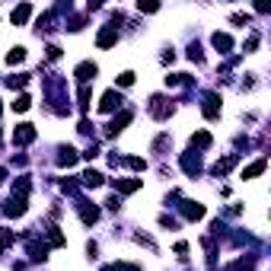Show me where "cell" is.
<instances>
[{
  "label": "cell",
  "mask_w": 271,
  "mask_h": 271,
  "mask_svg": "<svg viewBox=\"0 0 271 271\" xmlns=\"http://www.w3.org/2000/svg\"><path fill=\"white\" fill-rule=\"evenodd\" d=\"M93 77H96V64H93V61L77 64V80H80V83H90Z\"/></svg>",
  "instance_id": "cell-6"
},
{
  "label": "cell",
  "mask_w": 271,
  "mask_h": 271,
  "mask_svg": "<svg viewBox=\"0 0 271 271\" xmlns=\"http://www.w3.org/2000/svg\"><path fill=\"white\" fill-rule=\"evenodd\" d=\"M105 271H137V265H108Z\"/></svg>",
  "instance_id": "cell-24"
},
{
  "label": "cell",
  "mask_w": 271,
  "mask_h": 271,
  "mask_svg": "<svg viewBox=\"0 0 271 271\" xmlns=\"http://www.w3.org/2000/svg\"><path fill=\"white\" fill-rule=\"evenodd\" d=\"M13 195L26 198V195H29V179H19V182H13Z\"/></svg>",
  "instance_id": "cell-18"
},
{
  "label": "cell",
  "mask_w": 271,
  "mask_h": 271,
  "mask_svg": "<svg viewBox=\"0 0 271 271\" xmlns=\"http://www.w3.org/2000/svg\"><path fill=\"white\" fill-rule=\"evenodd\" d=\"M265 166H268V160H258V163H252L249 169H242V179H252V176H258V172H265Z\"/></svg>",
  "instance_id": "cell-16"
},
{
  "label": "cell",
  "mask_w": 271,
  "mask_h": 271,
  "mask_svg": "<svg viewBox=\"0 0 271 271\" xmlns=\"http://www.w3.org/2000/svg\"><path fill=\"white\" fill-rule=\"evenodd\" d=\"M256 45H258V35H249V42H246V51H252Z\"/></svg>",
  "instance_id": "cell-27"
},
{
  "label": "cell",
  "mask_w": 271,
  "mask_h": 271,
  "mask_svg": "<svg viewBox=\"0 0 271 271\" xmlns=\"http://www.w3.org/2000/svg\"><path fill=\"white\" fill-rule=\"evenodd\" d=\"M13 240H16V233H13V230H7V226H0V249H7Z\"/></svg>",
  "instance_id": "cell-17"
},
{
  "label": "cell",
  "mask_w": 271,
  "mask_h": 271,
  "mask_svg": "<svg viewBox=\"0 0 271 271\" xmlns=\"http://www.w3.org/2000/svg\"><path fill=\"white\" fill-rule=\"evenodd\" d=\"M204 115H208V118H217V115H220V102H217L214 93L204 96Z\"/></svg>",
  "instance_id": "cell-11"
},
{
  "label": "cell",
  "mask_w": 271,
  "mask_h": 271,
  "mask_svg": "<svg viewBox=\"0 0 271 271\" xmlns=\"http://www.w3.org/2000/svg\"><path fill=\"white\" fill-rule=\"evenodd\" d=\"M48 58H51V61H58V58H61V48H58V45H48Z\"/></svg>",
  "instance_id": "cell-25"
},
{
  "label": "cell",
  "mask_w": 271,
  "mask_h": 271,
  "mask_svg": "<svg viewBox=\"0 0 271 271\" xmlns=\"http://www.w3.org/2000/svg\"><path fill=\"white\" fill-rule=\"evenodd\" d=\"M128 121H131V112H121V115H118L115 121H112V124L105 128V134H108V137H115V134H121V131H124V124H128Z\"/></svg>",
  "instance_id": "cell-4"
},
{
  "label": "cell",
  "mask_w": 271,
  "mask_h": 271,
  "mask_svg": "<svg viewBox=\"0 0 271 271\" xmlns=\"http://www.w3.org/2000/svg\"><path fill=\"white\" fill-rule=\"evenodd\" d=\"M182 169H185L188 176H198V172H201V160H198V153H185V156H182Z\"/></svg>",
  "instance_id": "cell-5"
},
{
  "label": "cell",
  "mask_w": 271,
  "mask_h": 271,
  "mask_svg": "<svg viewBox=\"0 0 271 271\" xmlns=\"http://www.w3.org/2000/svg\"><path fill=\"white\" fill-rule=\"evenodd\" d=\"M211 42H214V48H217V51H220V54H226V51H230V48H233V39H230V35H226V32H217V35H214V39H211Z\"/></svg>",
  "instance_id": "cell-10"
},
{
  "label": "cell",
  "mask_w": 271,
  "mask_h": 271,
  "mask_svg": "<svg viewBox=\"0 0 271 271\" xmlns=\"http://www.w3.org/2000/svg\"><path fill=\"white\" fill-rule=\"evenodd\" d=\"M3 214H7V217L26 214V198H13V201H7V204H3Z\"/></svg>",
  "instance_id": "cell-9"
},
{
  "label": "cell",
  "mask_w": 271,
  "mask_h": 271,
  "mask_svg": "<svg viewBox=\"0 0 271 271\" xmlns=\"http://www.w3.org/2000/svg\"><path fill=\"white\" fill-rule=\"evenodd\" d=\"M32 140H35V128H32V124H16L13 144H32Z\"/></svg>",
  "instance_id": "cell-2"
},
{
  "label": "cell",
  "mask_w": 271,
  "mask_h": 271,
  "mask_svg": "<svg viewBox=\"0 0 271 271\" xmlns=\"http://www.w3.org/2000/svg\"><path fill=\"white\" fill-rule=\"evenodd\" d=\"M26 80H29V77H26V74H16V77H10V80H7V83H10V86H13V90H16V86H26Z\"/></svg>",
  "instance_id": "cell-21"
},
{
  "label": "cell",
  "mask_w": 271,
  "mask_h": 271,
  "mask_svg": "<svg viewBox=\"0 0 271 271\" xmlns=\"http://www.w3.org/2000/svg\"><path fill=\"white\" fill-rule=\"evenodd\" d=\"M3 176H7V169H3V166H0V182H3Z\"/></svg>",
  "instance_id": "cell-28"
},
{
  "label": "cell",
  "mask_w": 271,
  "mask_h": 271,
  "mask_svg": "<svg viewBox=\"0 0 271 271\" xmlns=\"http://www.w3.org/2000/svg\"><path fill=\"white\" fill-rule=\"evenodd\" d=\"M121 102H124V99H121V93L108 90V93H102V99H99V112H115Z\"/></svg>",
  "instance_id": "cell-1"
},
{
  "label": "cell",
  "mask_w": 271,
  "mask_h": 271,
  "mask_svg": "<svg viewBox=\"0 0 271 271\" xmlns=\"http://www.w3.org/2000/svg\"><path fill=\"white\" fill-rule=\"evenodd\" d=\"M192 147H198V150L211 147V134H208V131H198V134H192Z\"/></svg>",
  "instance_id": "cell-14"
},
{
  "label": "cell",
  "mask_w": 271,
  "mask_h": 271,
  "mask_svg": "<svg viewBox=\"0 0 271 271\" xmlns=\"http://www.w3.org/2000/svg\"><path fill=\"white\" fill-rule=\"evenodd\" d=\"M29 105H32V99H29V96H26V93H23V96H19V99L13 102V108H16V112H26V108H29Z\"/></svg>",
  "instance_id": "cell-20"
},
{
  "label": "cell",
  "mask_w": 271,
  "mask_h": 271,
  "mask_svg": "<svg viewBox=\"0 0 271 271\" xmlns=\"http://www.w3.org/2000/svg\"><path fill=\"white\" fill-rule=\"evenodd\" d=\"M7 61H10V64H23V61H26V48H13V51L7 54Z\"/></svg>",
  "instance_id": "cell-19"
},
{
  "label": "cell",
  "mask_w": 271,
  "mask_h": 271,
  "mask_svg": "<svg viewBox=\"0 0 271 271\" xmlns=\"http://www.w3.org/2000/svg\"><path fill=\"white\" fill-rule=\"evenodd\" d=\"M80 105H90V90H86V86H83V90H80Z\"/></svg>",
  "instance_id": "cell-26"
},
{
  "label": "cell",
  "mask_w": 271,
  "mask_h": 271,
  "mask_svg": "<svg viewBox=\"0 0 271 271\" xmlns=\"http://www.w3.org/2000/svg\"><path fill=\"white\" fill-rule=\"evenodd\" d=\"M96 42H99V48H112L118 42V26H105V29L99 32V39H96Z\"/></svg>",
  "instance_id": "cell-3"
},
{
  "label": "cell",
  "mask_w": 271,
  "mask_h": 271,
  "mask_svg": "<svg viewBox=\"0 0 271 271\" xmlns=\"http://www.w3.org/2000/svg\"><path fill=\"white\" fill-rule=\"evenodd\" d=\"M112 185H115V192L131 195V192H137V188H140V179H115Z\"/></svg>",
  "instance_id": "cell-8"
},
{
  "label": "cell",
  "mask_w": 271,
  "mask_h": 271,
  "mask_svg": "<svg viewBox=\"0 0 271 271\" xmlns=\"http://www.w3.org/2000/svg\"><path fill=\"white\" fill-rule=\"evenodd\" d=\"M182 214H185L188 220H201V217H204V204H198V201H185V204H182Z\"/></svg>",
  "instance_id": "cell-7"
},
{
  "label": "cell",
  "mask_w": 271,
  "mask_h": 271,
  "mask_svg": "<svg viewBox=\"0 0 271 271\" xmlns=\"http://www.w3.org/2000/svg\"><path fill=\"white\" fill-rule=\"evenodd\" d=\"M29 13H32V7H29V3H23V7H16V10H13V26H23L26 19H29Z\"/></svg>",
  "instance_id": "cell-13"
},
{
  "label": "cell",
  "mask_w": 271,
  "mask_h": 271,
  "mask_svg": "<svg viewBox=\"0 0 271 271\" xmlns=\"http://www.w3.org/2000/svg\"><path fill=\"white\" fill-rule=\"evenodd\" d=\"M131 83H134V74H131V70H124L121 77H118V86H131Z\"/></svg>",
  "instance_id": "cell-22"
},
{
  "label": "cell",
  "mask_w": 271,
  "mask_h": 271,
  "mask_svg": "<svg viewBox=\"0 0 271 271\" xmlns=\"http://www.w3.org/2000/svg\"><path fill=\"white\" fill-rule=\"evenodd\" d=\"M58 163H61V166H74V163H77V150H74V147H64L61 156H58Z\"/></svg>",
  "instance_id": "cell-15"
},
{
  "label": "cell",
  "mask_w": 271,
  "mask_h": 271,
  "mask_svg": "<svg viewBox=\"0 0 271 271\" xmlns=\"http://www.w3.org/2000/svg\"><path fill=\"white\" fill-rule=\"evenodd\" d=\"M102 179H105L102 172H96V169H86V172H83V185H86V188H96V185H102Z\"/></svg>",
  "instance_id": "cell-12"
},
{
  "label": "cell",
  "mask_w": 271,
  "mask_h": 271,
  "mask_svg": "<svg viewBox=\"0 0 271 271\" xmlns=\"http://www.w3.org/2000/svg\"><path fill=\"white\" fill-rule=\"evenodd\" d=\"M137 10H140V13H156L160 7H156V3H144V0H140V3H137Z\"/></svg>",
  "instance_id": "cell-23"
}]
</instances>
